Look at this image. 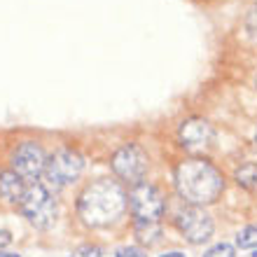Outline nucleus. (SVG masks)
I'll return each instance as SVG.
<instances>
[{"mask_svg": "<svg viewBox=\"0 0 257 257\" xmlns=\"http://www.w3.org/2000/svg\"><path fill=\"white\" fill-rule=\"evenodd\" d=\"M255 141H257V138H255Z\"/></svg>", "mask_w": 257, "mask_h": 257, "instance_id": "obj_22", "label": "nucleus"}, {"mask_svg": "<svg viewBox=\"0 0 257 257\" xmlns=\"http://www.w3.org/2000/svg\"><path fill=\"white\" fill-rule=\"evenodd\" d=\"M180 145L187 150H203L213 138V128L206 119H187L178 131Z\"/></svg>", "mask_w": 257, "mask_h": 257, "instance_id": "obj_9", "label": "nucleus"}, {"mask_svg": "<svg viewBox=\"0 0 257 257\" xmlns=\"http://www.w3.org/2000/svg\"><path fill=\"white\" fill-rule=\"evenodd\" d=\"M45 164H47V157L35 141L21 143L12 155V171L28 183H35L38 176L45 173Z\"/></svg>", "mask_w": 257, "mask_h": 257, "instance_id": "obj_7", "label": "nucleus"}, {"mask_svg": "<svg viewBox=\"0 0 257 257\" xmlns=\"http://www.w3.org/2000/svg\"><path fill=\"white\" fill-rule=\"evenodd\" d=\"M238 248H257V224H250L236 234Z\"/></svg>", "mask_w": 257, "mask_h": 257, "instance_id": "obj_13", "label": "nucleus"}, {"mask_svg": "<svg viewBox=\"0 0 257 257\" xmlns=\"http://www.w3.org/2000/svg\"><path fill=\"white\" fill-rule=\"evenodd\" d=\"M24 178H19L14 171H3L0 173V196L10 203H19L24 196Z\"/></svg>", "mask_w": 257, "mask_h": 257, "instance_id": "obj_10", "label": "nucleus"}, {"mask_svg": "<svg viewBox=\"0 0 257 257\" xmlns=\"http://www.w3.org/2000/svg\"><path fill=\"white\" fill-rule=\"evenodd\" d=\"M77 252H80V257H101L103 255V250L98 245H82Z\"/></svg>", "mask_w": 257, "mask_h": 257, "instance_id": "obj_16", "label": "nucleus"}, {"mask_svg": "<svg viewBox=\"0 0 257 257\" xmlns=\"http://www.w3.org/2000/svg\"><path fill=\"white\" fill-rule=\"evenodd\" d=\"M162 257H187L185 252H180V250H173V252H164Z\"/></svg>", "mask_w": 257, "mask_h": 257, "instance_id": "obj_18", "label": "nucleus"}, {"mask_svg": "<svg viewBox=\"0 0 257 257\" xmlns=\"http://www.w3.org/2000/svg\"><path fill=\"white\" fill-rule=\"evenodd\" d=\"M0 257H21V255H17V252H5V250H0Z\"/></svg>", "mask_w": 257, "mask_h": 257, "instance_id": "obj_19", "label": "nucleus"}, {"mask_svg": "<svg viewBox=\"0 0 257 257\" xmlns=\"http://www.w3.org/2000/svg\"><path fill=\"white\" fill-rule=\"evenodd\" d=\"M255 257H257V250H255Z\"/></svg>", "mask_w": 257, "mask_h": 257, "instance_id": "obj_21", "label": "nucleus"}, {"mask_svg": "<svg viewBox=\"0 0 257 257\" xmlns=\"http://www.w3.org/2000/svg\"><path fill=\"white\" fill-rule=\"evenodd\" d=\"M148 166H150L148 152L141 145H136V143L122 145L112 155V171H115L117 178H122L124 183L131 185L143 183V178L148 173Z\"/></svg>", "mask_w": 257, "mask_h": 257, "instance_id": "obj_4", "label": "nucleus"}, {"mask_svg": "<svg viewBox=\"0 0 257 257\" xmlns=\"http://www.w3.org/2000/svg\"><path fill=\"white\" fill-rule=\"evenodd\" d=\"M176 187L190 206H208L224 190L222 173L206 159H185L176 169Z\"/></svg>", "mask_w": 257, "mask_h": 257, "instance_id": "obj_2", "label": "nucleus"}, {"mask_svg": "<svg viewBox=\"0 0 257 257\" xmlns=\"http://www.w3.org/2000/svg\"><path fill=\"white\" fill-rule=\"evenodd\" d=\"M10 241H12V236H10V231L3 229V231H0V245H7Z\"/></svg>", "mask_w": 257, "mask_h": 257, "instance_id": "obj_17", "label": "nucleus"}, {"mask_svg": "<svg viewBox=\"0 0 257 257\" xmlns=\"http://www.w3.org/2000/svg\"><path fill=\"white\" fill-rule=\"evenodd\" d=\"M115 257H148V255H145L138 245H124V248H119V250H117Z\"/></svg>", "mask_w": 257, "mask_h": 257, "instance_id": "obj_15", "label": "nucleus"}, {"mask_svg": "<svg viewBox=\"0 0 257 257\" xmlns=\"http://www.w3.org/2000/svg\"><path fill=\"white\" fill-rule=\"evenodd\" d=\"M203 257H236V252H234V248L229 243H217L210 250L203 252Z\"/></svg>", "mask_w": 257, "mask_h": 257, "instance_id": "obj_14", "label": "nucleus"}, {"mask_svg": "<svg viewBox=\"0 0 257 257\" xmlns=\"http://www.w3.org/2000/svg\"><path fill=\"white\" fill-rule=\"evenodd\" d=\"M178 227L192 245L206 243L213 236V217L201 206H190L178 215Z\"/></svg>", "mask_w": 257, "mask_h": 257, "instance_id": "obj_8", "label": "nucleus"}, {"mask_svg": "<svg viewBox=\"0 0 257 257\" xmlns=\"http://www.w3.org/2000/svg\"><path fill=\"white\" fill-rule=\"evenodd\" d=\"M19 210L24 213L28 222L38 227V229H49L52 224L56 222V201L54 196L49 194V190L45 185H28L26 190H24V196H21L19 201Z\"/></svg>", "mask_w": 257, "mask_h": 257, "instance_id": "obj_3", "label": "nucleus"}, {"mask_svg": "<svg viewBox=\"0 0 257 257\" xmlns=\"http://www.w3.org/2000/svg\"><path fill=\"white\" fill-rule=\"evenodd\" d=\"M82 169H84V159L75 150H56L45 164V176L49 183L63 187V185L75 183Z\"/></svg>", "mask_w": 257, "mask_h": 257, "instance_id": "obj_5", "label": "nucleus"}, {"mask_svg": "<svg viewBox=\"0 0 257 257\" xmlns=\"http://www.w3.org/2000/svg\"><path fill=\"white\" fill-rule=\"evenodd\" d=\"M128 203L136 220L157 222L164 215V196L152 183H138L128 192Z\"/></svg>", "mask_w": 257, "mask_h": 257, "instance_id": "obj_6", "label": "nucleus"}, {"mask_svg": "<svg viewBox=\"0 0 257 257\" xmlns=\"http://www.w3.org/2000/svg\"><path fill=\"white\" fill-rule=\"evenodd\" d=\"M134 231H136V238L145 245H155L159 241V236H162V227L157 222H145V220H136Z\"/></svg>", "mask_w": 257, "mask_h": 257, "instance_id": "obj_11", "label": "nucleus"}, {"mask_svg": "<svg viewBox=\"0 0 257 257\" xmlns=\"http://www.w3.org/2000/svg\"><path fill=\"white\" fill-rule=\"evenodd\" d=\"M126 192L117 180L98 178L84 187L77 201V210L82 222L89 227H108L122 217L126 210Z\"/></svg>", "mask_w": 257, "mask_h": 257, "instance_id": "obj_1", "label": "nucleus"}, {"mask_svg": "<svg viewBox=\"0 0 257 257\" xmlns=\"http://www.w3.org/2000/svg\"><path fill=\"white\" fill-rule=\"evenodd\" d=\"M255 89H257V77H255Z\"/></svg>", "mask_w": 257, "mask_h": 257, "instance_id": "obj_20", "label": "nucleus"}, {"mask_svg": "<svg viewBox=\"0 0 257 257\" xmlns=\"http://www.w3.org/2000/svg\"><path fill=\"white\" fill-rule=\"evenodd\" d=\"M234 178H236V183L241 185V187H255L257 185V164L248 162V164H241L236 169V173H234Z\"/></svg>", "mask_w": 257, "mask_h": 257, "instance_id": "obj_12", "label": "nucleus"}]
</instances>
